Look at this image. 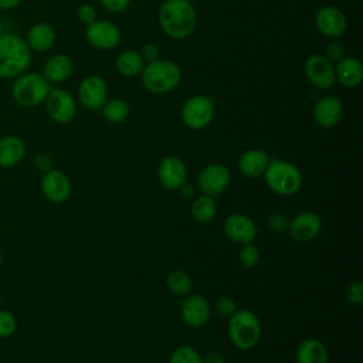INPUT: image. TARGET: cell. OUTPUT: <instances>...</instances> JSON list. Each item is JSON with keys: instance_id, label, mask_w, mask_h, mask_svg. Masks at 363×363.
Segmentation results:
<instances>
[{"instance_id": "obj_47", "label": "cell", "mask_w": 363, "mask_h": 363, "mask_svg": "<svg viewBox=\"0 0 363 363\" xmlns=\"http://www.w3.org/2000/svg\"><path fill=\"white\" fill-rule=\"evenodd\" d=\"M1 303H3V299H1V295H0V308H1Z\"/></svg>"}, {"instance_id": "obj_8", "label": "cell", "mask_w": 363, "mask_h": 363, "mask_svg": "<svg viewBox=\"0 0 363 363\" xmlns=\"http://www.w3.org/2000/svg\"><path fill=\"white\" fill-rule=\"evenodd\" d=\"M231 182V172L223 163H208L197 176V186L203 194L218 197L227 190Z\"/></svg>"}, {"instance_id": "obj_36", "label": "cell", "mask_w": 363, "mask_h": 363, "mask_svg": "<svg viewBox=\"0 0 363 363\" xmlns=\"http://www.w3.org/2000/svg\"><path fill=\"white\" fill-rule=\"evenodd\" d=\"M77 17L81 23H84L85 26L94 23L96 20V11L94 9V6L91 4H81L78 9H77Z\"/></svg>"}, {"instance_id": "obj_29", "label": "cell", "mask_w": 363, "mask_h": 363, "mask_svg": "<svg viewBox=\"0 0 363 363\" xmlns=\"http://www.w3.org/2000/svg\"><path fill=\"white\" fill-rule=\"evenodd\" d=\"M102 115L111 123H121L129 116V105L123 99H111L104 104Z\"/></svg>"}, {"instance_id": "obj_34", "label": "cell", "mask_w": 363, "mask_h": 363, "mask_svg": "<svg viewBox=\"0 0 363 363\" xmlns=\"http://www.w3.org/2000/svg\"><path fill=\"white\" fill-rule=\"evenodd\" d=\"M216 311L223 318H230L237 311V302L228 295H223L216 301Z\"/></svg>"}, {"instance_id": "obj_15", "label": "cell", "mask_w": 363, "mask_h": 363, "mask_svg": "<svg viewBox=\"0 0 363 363\" xmlns=\"http://www.w3.org/2000/svg\"><path fill=\"white\" fill-rule=\"evenodd\" d=\"M157 180L167 190H179L187 182V166L174 155L166 156L157 166Z\"/></svg>"}, {"instance_id": "obj_11", "label": "cell", "mask_w": 363, "mask_h": 363, "mask_svg": "<svg viewBox=\"0 0 363 363\" xmlns=\"http://www.w3.org/2000/svg\"><path fill=\"white\" fill-rule=\"evenodd\" d=\"M223 230L227 238H230L235 244H250L254 242L257 238V224L255 221L242 214V213H233L230 214L223 224Z\"/></svg>"}, {"instance_id": "obj_43", "label": "cell", "mask_w": 363, "mask_h": 363, "mask_svg": "<svg viewBox=\"0 0 363 363\" xmlns=\"http://www.w3.org/2000/svg\"><path fill=\"white\" fill-rule=\"evenodd\" d=\"M21 3V0H0V9L1 10H11L17 7Z\"/></svg>"}, {"instance_id": "obj_19", "label": "cell", "mask_w": 363, "mask_h": 363, "mask_svg": "<svg viewBox=\"0 0 363 363\" xmlns=\"http://www.w3.org/2000/svg\"><path fill=\"white\" fill-rule=\"evenodd\" d=\"M343 115V105L340 99L335 95H326L320 98L312 111L313 121L318 126L323 129L335 128Z\"/></svg>"}, {"instance_id": "obj_6", "label": "cell", "mask_w": 363, "mask_h": 363, "mask_svg": "<svg viewBox=\"0 0 363 363\" xmlns=\"http://www.w3.org/2000/svg\"><path fill=\"white\" fill-rule=\"evenodd\" d=\"M51 89V84L38 72H23L16 77L11 85L13 99L24 108H34L43 104Z\"/></svg>"}, {"instance_id": "obj_38", "label": "cell", "mask_w": 363, "mask_h": 363, "mask_svg": "<svg viewBox=\"0 0 363 363\" xmlns=\"http://www.w3.org/2000/svg\"><path fill=\"white\" fill-rule=\"evenodd\" d=\"M99 1L106 10L112 11V13L123 11L130 3V0H99Z\"/></svg>"}, {"instance_id": "obj_27", "label": "cell", "mask_w": 363, "mask_h": 363, "mask_svg": "<svg viewBox=\"0 0 363 363\" xmlns=\"http://www.w3.org/2000/svg\"><path fill=\"white\" fill-rule=\"evenodd\" d=\"M115 65L121 75L132 78L142 72L145 67V60L142 58L140 52L133 50H126L118 55Z\"/></svg>"}, {"instance_id": "obj_28", "label": "cell", "mask_w": 363, "mask_h": 363, "mask_svg": "<svg viewBox=\"0 0 363 363\" xmlns=\"http://www.w3.org/2000/svg\"><path fill=\"white\" fill-rule=\"evenodd\" d=\"M166 285L176 295H187L193 288V281L186 271L173 269L166 277Z\"/></svg>"}, {"instance_id": "obj_24", "label": "cell", "mask_w": 363, "mask_h": 363, "mask_svg": "<svg viewBox=\"0 0 363 363\" xmlns=\"http://www.w3.org/2000/svg\"><path fill=\"white\" fill-rule=\"evenodd\" d=\"M26 43L31 51H48L55 43V31L48 23H35L28 28Z\"/></svg>"}, {"instance_id": "obj_16", "label": "cell", "mask_w": 363, "mask_h": 363, "mask_svg": "<svg viewBox=\"0 0 363 363\" xmlns=\"http://www.w3.org/2000/svg\"><path fill=\"white\" fill-rule=\"evenodd\" d=\"M320 230V217L313 211H302L289 220L286 231L292 240L298 242H309L319 235Z\"/></svg>"}, {"instance_id": "obj_18", "label": "cell", "mask_w": 363, "mask_h": 363, "mask_svg": "<svg viewBox=\"0 0 363 363\" xmlns=\"http://www.w3.org/2000/svg\"><path fill=\"white\" fill-rule=\"evenodd\" d=\"M316 28L329 38L340 37L347 26L343 11L335 6H323L315 14Z\"/></svg>"}, {"instance_id": "obj_35", "label": "cell", "mask_w": 363, "mask_h": 363, "mask_svg": "<svg viewBox=\"0 0 363 363\" xmlns=\"http://www.w3.org/2000/svg\"><path fill=\"white\" fill-rule=\"evenodd\" d=\"M346 299L352 305H362L363 303V284L362 281H353L349 284L346 289Z\"/></svg>"}, {"instance_id": "obj_17", "label": "cell", "mask_w": 363, "mask_h": 363, "mask_svg": "<svg viewBox=\"0 0 363 363\" xmlns=\"http://www.w3.org/2000/svg\"><path fill=\"white\" fill-rule=\"evenodd\" d=\"M180 315L187 326L197 329L208 322L211 315V306L206 296L200 294H193L183 301Z\"/></svg>"}, {"instance_id": "obj_21", "label": "cell", "mask_w": 363, "mask_h": 363, "mask_svg": "<svg viewBox=\"0 0 363 363\" xmlns=\"http://www.w3.org/2000/svg\"><path fill=\"white\" fill-rule=\"evenodd\" d=\"M72 61L65 54H54L51 55L43 68V77L50 84H60L68 79L72 74Z\"/></svg>"}, {"instance_id": "obj_14", "label": "cell", "mask_w": 363, "mask_h": 363, "mask_svg": "<svg viewBox=\"0 0 363 363\" xmlns=\"http://www.w3.org/2000/svg\"><path fill=\"white\" fill-rule=\"evenodd\" d=\"M85 38L98 50H112L121 41V31L108 20H95L86 26Z\"/></svg>"}, {"instance_id": "obj_1", "label": "cell", "mask_w": 363, "mask_h": 363, "mask_svg": "<svg viewBox=\"0 0 363 363\" xmlns=\"http://www.w3.org/2000/svg\"><path fill=\"white\" fill-rule=\"evenodd\" d=\"M159 24L164 34L173 40H184L193 34L197 14L187 0H164L159 7Z\"/></svg>"}, {"instance_id": "obj_46", "label": "cell", "mask_w": 363, "mask_h": 363, "mask_svg": "<svg viewBox=\"0 0 363 363\" xmlns=\"http://www.w3.org/2000/svg\"><path fill=\"white\" fill-rule=\"evenodd\" d=\"M187 1H189V3H191V4H193V3H196V1H199V0H187Z\"/></svg>"}, {"instance_id": "obj_25", "label": "cell", "mask_w": 363, "mask_h": 363, "mask_svg": "<svg viewBox=\"0 0 363 363\" xmlns=\"http://www.w3.org/2000/svg\"><path fill=\"white\" fill-rule=\"evenodd\" d=\"M26 155V143L21 138L7 135L0 138V167L18 164Z\"/></svg>"}, {"instance_id": "obj_12", "label": "cell", "mask_w": 363, "mask_h": 363, "mask_svg": "<svg viewBox=\"0 0 363 363\" xmlns=\"http://www.w3.org/2000/svg\"><path fill=\"white\" fill-rule=\"evenodd\" d=\"M41 191L48 201L54 204H61L71 197V180L64 172L58 169H51L45 172L41 179Z\"/></svg>"}, {"instance_id": "obj_5", "label": "cell", "mask_w": 363, "mask_h": 363, "mask_svg": "<svg viewBox=\"0 0 363 363\" xmlns=\"http://www.w3.org/2000/svg\"><path fill=\"white\" fill-rule=\"evenodd\" d=\"M259 318L250 309H237L228 318V337L240 350L252 349L261 337Z\"/></svg>"}, {"instance_id": "obj_30", "label": "cell", "mask_w": 363, "mask_h": 363, "mask_svg": "<svg viewBox=\"0 0 363 363\" xmlns=\"http://www.w3.org/2000/svg\"><path fill=\"white\" fill-rule=\"evenodd\" d=\"M169 363H203V356L194 347L183 345L172 352Z\"/></svg>"}, {"instance_id": "obj_31", "label": "cell", "mask_w": 363, "mask_h": 363, "mask_svg": "<svg viewBox=\"0 0 363 363\" xmlns=\"http://www.w3.org/2000/svg\"><path fill=\"white\" fill-rule=\"evenodd\" d=\"M259 257H261L259 250H258V247L254 245L252 242L241 245L238 258H240V262H241L245 268H254V267L259 262Z\"/></svg>"}, {"instance_id": "obj_7", "label": "cell", "mask_w": 363, "mask_h": 363, "mask_svg": "<svg viewBox=\"0 0 363 363\" xmlns=\"http://www.w3.org/2000/svg\"><path fill=\"white\" fill-rule=\"evenodd\" d=\"M214 118V102L207 95H194L189 98L182 108L184 125L193 130L204 129Z\"/></svg>"}, {"instance_id": "obj_33", "label": "cell", "mask_w": 363, "mask_h": 363, "mask_svg": "<svg viewBox=\"0 0 363 363\" xmlns=\"http://www.w3.org/2000/svg\"><path fill=\"white\" fill-rule=\"evenodd\" d=\"M288 224H289V218L281 211H275V213L269 214L267 218L268 228L275 234H282L284 231H286Z\"/></svg>"}, {"instance_id": "obj_39", "label": "cell", "mask_w": 363, "mask_h": 363, "mask_svg": "<svg viewBox=\"0 0 363 363\" xmlns=\"http://www.w3.org/2000/svg\"><path fill=\"white\" fill-rule=\"evenodd\" d=\"M140 55H142V58H143L145 61L152 62V61L159 60L160 51H159V48H157L153 43H147V44H145V45H143Z\"/></svg>"}, {"instance_id": "obj_13", "label": "cell", "mask_w": 363, "mask_h": 363, "mask_svg": "<svg viewBox=\"0 0 363 363\" xmlns=\"http://www.w3.org/2000/svg\"><path fill=\"white\" fill-rule=\"evenodd\" d=\"M78 98L84 108L99 111L108 101L106 82L98 75L85 77L78 86Z\"/></svg>"}, {"instance_id": "obj_42", "label": "cell", "mask_w": 363, "mask_h": 363, "mask_svg": "<svg viewBox=\"0 0 363 363\" xmlns=\"http://www.w3.org/2000/svg\"><path fill=\"white\" fill-rule=\"evenodd\" d=\"M179 191H180V194H182L184 199H193V196H194V189H193V186L189 184L187 182L179 189Z\"/></svg>"}, {"instance_id": "obj_4", "label": "cell", "mask_w": 363, "mask_h": 363, "mask_svg": "<svg viewBox=\"0 0 363 363\" xmlns=\"http://www.w3.org/2000/svg\"><path fill=\"white\" fill-rule=\"evenodd\" d=\"M143 86L156 95L172 92L182 81L180 67L170 60H156L145 64L142 69Z\"/></svg>"}, {"instance_id": "obj_44", "label": "cell", "mask_w": 363, "mask_h": 363, "mask_svg": "<svg viewBox=\"0 0 363 363\" xmlns=\"http://www.w3.org/2000/svg\"><path fill=\"white\" fill-rule=\"evenodd\" d=\"M1 265H3V255H1V251H0V268H1Z\"/></svg>"}, {"instance_id": "obj_40", "label": "cell", "mask_w": 363, "mask_h": 363, "mask_svg": "<svg viewBox=\"0 0 363 363\" xmlns=\"http://www.w3.org/2000/svg\"><path fill=\"white\" fill-rule=\"evenodd\" d=\"M34 164H35V167H37L38 170H41V172H44V173L52 169V160H51V157H50L47 153H40V155H37L35 159H34Z\"/></svg>"}, {"instance_id": "obj_22", "label": "cell", "mask_w": 363, "mask_h": 363, "mask_svg": "<svg viewBox=\"0 0 363 363\" xmlns=\"http://www.w3.org/2000/svg\"><path fill=\"white\" fill-rule=\"evenodd\" d=\"M335 78L347 88L357 86L363 79V65L354 57H343L335 67Z\"/></svg>"}, {"instance_id": "obj_20", "label": "cell", "mask_w": 363, "mask_h": 363, "mask_svg": "<svg viewBox=\"0 0 363 363\" xmlns=\"http://www.w3.org/2000/svg\"><path fill=\"white\" fill-rule=\"evenodd\" d=\"M269 159L262 149H248L238 157V170L244 177L257 179L264 174Z\"/></svg>"}, {"instance_id": "obj_32", "label": "cell", "mask_w": 363, "mask_h": 363, "mask_svg": "<svg viewBox=\"0 0 363 363\" xmlns=\"http://www.w3.org/2000/svg\"><path fill=\"white\" fill-rule=\"evenodd\" d=\"M17 330L16 316L6 309H0V337H10Z\"/></svg>"}, {"instance_id": "obj_10", "label": "cell", "mask_w": 363, "mask_h": 363, "mask_svg": "<svg viewBox=\"0 0 363 363\" xmlns=\"http://www.w3.org/2000/svg\"><path fill=\"white\" fill-rule=\"evenodd\" d=\"M303 71L309 82L316 89H328L330 88L335 78V67L330 60H328L323 54H312L303 65Z\"/></svg>"}, {"instance_id": "obj_23", "label": "cell", "mask_w": 363, "mask_h": 363, "mask_svg": "<svg viewBox=\"0 0 363 363\" xmlns=\"http://www.w3.org/2000/svg\"><path fill=\"white\" fill-rule=\"evenodd\" d=\"M296 363H328L329 353L323 342L316 337L303 339L295 352Z\"/></svg>"}, {"instance_id": "obj_37", "label": "cell", "mask_w": 363, "mask_h": 363, "mask_svg": "<svg viewBox=\"0 0 363 363\" xmlns=\"http://www.w3.org/2000/svg\"><path fill=\"white\" fill-rule=\"evenodd\" d=\"M323 55H325L328 60L337 62L339 60H342V58L345 57V48H343V45H342L340 43L333 41V43H329V44L326 45Z\"/></svg>"}, {"instance_id": "obj_26", "label": "cell", "mask_w": 363, "mask_h": 363, "mask_svg": "<svg viewBox=\"0 0 363 363\" xmlns=\"http://www.w3.org/2000/svg\"><path fill=\"white\" fill-rule=\"evenodd\" d=\"M217 214L216 199L207 194H201L191 201L190 216L199 224L210 223Z\"/></svg>"}, {"instance_id": "obj_45", "label": "cell", "mask_w": 363, "mask_h": 363, "mask_svg": "<svg viewBox=\"0 0 363 363\" xmlns=\"http://www.w3.org/2000/svg\"><path fill=\"white\" fill-rule=\"evenodd\" d=\"M4 33V30H3V26H1V23H0V35Z\"/></svg>"}, {"instance_id": "obj_3", "label": "cell", "mask_w": 363, "mask_h": 363, "mask_svg": "<svg viewBox=\"0 0 363 363\" xmlns=\"http://www.w3.org/2000/svg\"><path fill=\"white\" fill-rule=\"evenodd\" d=\"M262 176L268 189L279 196H292L298 193L303 183L298 166L278 157L269 159Z\"/></svg>"}, {"instance_id": "obj_2", "label": "cell", "mask_w": 363, "mask_h": 363, "mask_svg": "<svg viewBox=\"0 0 363 363\" xmlns=\"http://www.w3.org/2000/svg\"><path fill=\"white\" fill-rule=\"evenodd\" d=\"M31 64V50L26 40L14 33L0 35V78H16Z\"/></svg>"}, {"instance_id": "obj_41", "label": "cell", "mask_w": 363, "mask_h": 363, "mask_svg": "<svg viewBox=\"0 0 363 363\" xmlns=\"http://www.w3.org/2000/svg\"><path fill=\"white\" fill-rule=\"evenodd\" d=\"M203 363H225V357L220 352H210L203 357Z\"/></svg>"}, {"instance_id": "obj_9", "label": "cell", "mask_w": 363, "mask_h": 363, "mask_svg": "<svg viewBox=\"0 0 363 363\" xmlns=\"http://www.w3.org/2000/svg\"><path fill=\"white\" fill-rule=\"evenodd\" d=\"M48 116L57 123H68L75 118L77 102L74 96L61 88H51L45 98Z\"/></svg>"}]
</instances>
